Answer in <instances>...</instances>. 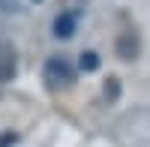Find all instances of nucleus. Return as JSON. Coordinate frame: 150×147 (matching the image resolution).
Listing matches in <instances>:
<instances>
[{"instance_id":"obj_1","label":"nucleus","mask_w":150,"mask_h":147,"mask_svg":"<svg viewBox=\"0 0 150 147\" xmlns=\"http://www.w3.org/2000/svg\"><path fill=\"white\" fill-rule=\"evenodd\" d=\"M42 78L51 90H60V87H69L75 81V66L69 63V57L63 54H54L45 60V69H42Z\"/></svg>"},{"instance_id":"obj_2","label":"nucleus","mask_w":150,"mask_h":147,"mask_svg":"<svg viewBox=\"0 0 150 147\" xmlns=\"http://www.w3.org/2000/svg\"><path fill=\"white\" fill-rule=\"evenodd\" d=\"M75 27H78V15L75 12H60L54 18V36L57 39H69L75 33Z\"/></svg>"},{"instance_id":"obj_3","label":"nucleus","mask_w":150,"mask_h":147,"mask_svg":"<svg viewBox=\"0 0 150 147\" xmlns=\"http://www.w3.org/2000/svg\"><path fill=\"white\" fill-rule=\"evenodd\" d=\"M15 75V51L9 45H0V84Z\"/></svg>"},{"instance_id":"obj_4","label":"nucleus","mask_w":150,"mask_h":147,"mask_svg":"<svg viewBox=\"0 0 150 147\" xmlns=\"http://www.w3.org/2000/svg\"><path fill=\"white\" fill-rule=\"evenodd\" d=\"M84 72H93V69H99V57L93 54V51H84L81 54V63H78Z\"/></svg>"}]
</instances>
